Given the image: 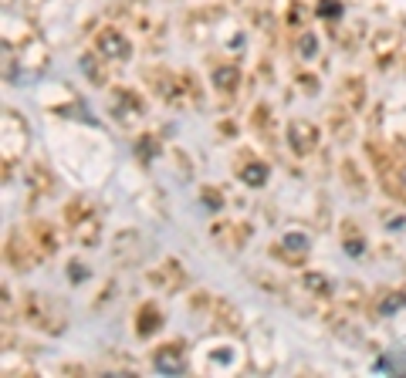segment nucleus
Returning a JSON list of instances; mask_svg holds the SVG:
<instances>
[{
	"mask_svg": "<svg viewBox=\"0 0 406 378\" xmlns=\"http://www.w3.org/2000/svg\"><path fill=\"white\" fill-rule=\"evenodd\" d=\"M241 179H244L248 186H264V183H268V166H257V162H254V166H248V169L241 172Z\"/></svg>",
	"mask_w": 406,
	"mask_h": 378,
	"instance_id": "20e7f679",
	"label": "nucleus"
},
{
	"mask_svg": "<svg viewBox=\"0 0 406 378\" xmlns=\"http://www.w3.org/2000/svg\"><path fill=\"white\" fill-rule=\"evenodd\" d=\"M156 372L159 375H183V361H180V351H176V344H166V348H159L156 351Z\"/></svg>",
	"mask_w": 406,
	"mask_h": 378,
	"instance_id": "f03ea898",
	"label": "nucleus"
},
{
	"mask_svg": "<svg viewBox=\"0 0 406 378\" xmlns=\"http://www.w3.org/2000/svg\"><path fill=\"white\" fill-rule=\"evenodd\" d=\"M318 14H325V18H329V14H342V4H335V0H322V4H318Z\"/></svg>",
	"mask_w": 406,
	"mask_h": 378,
	"instance_id": "423d86ee",
	"label": "nucleus"
},
{
	"mask_svg": "<svg viewBox=\"0 0 406 378\" xmlns=\"http://www.w3.org/2000/svg\"><path fill=\"white\" fill-rule=\"evenodd\" d=\"M403 179H406V169H403Z\"/></svg>",
	"mask_w": 406,
	"mask_h": 378,
	"instance_id": "9d476101",
	"label": "nucleus"
},
{
	"mask_svg": "<svg viewBox=\"0 0 406 378\" xmlns=\"http://www.w3.org/2000/svg\"><path fill=\"white\" fill-rule=\"evenodd\" d=\"M98 51L105 57H112V61H126V57H129V41L122 38L119 31H105V34L98 38Z\"/></svg>",
	"mask_w": 406,
	"mask_h": 378,
	"instance_id": "f257e3e1",
	"label": "nucleus"
},
{
	"mask_svg": "<svg viewBox=\"0 0 406 378\" xmlns=\"http://www.w3.org/2000/svg\"><path fill=\"white\" fill-rule=\"evenodd\" d=\"M305 132H309V125H291V132H288V142H291V146H295L298 152H302V155H305V152L315 146V139H305Z\"/></svg>",
	"mask_w": 406,
	"mask_h": 378,
	"instance_id": "7ed1b4c3",
	"label": "nucleus"
},
{
	"mask_svg": "<svg viewBox=\"0 0 406 378\" xmlns=\"http://www.w3.org/2000/svg\"><path fill=\"white\" fill-rule=\"evenodd\" d=\"M285 246H288V250H298V253H302V250L309 246V240H305V233H285Z\"/></svg>",
	"mask_w": 406,
	"mask_h": 378,
	"instance_id": "39448f33",
	"label": "nucleus"
},
{
	"mask_svg": "<svg viewBox=\"0 0 406 378\" xmlns=\"http://www.w3.org/2000/svg\"><path fill=\"white\" fill-rule=\"evenodd\" d=\"M403 304H406V298H386L379 311H383V314H389V311H396V307H403Z\"/></svg>",
	"mask_w": 406,
	"mask_h": 378,
	"instance_id": "0eeeda50",
	"label": "nucleus"
},
{
	"mask_svg": "<svg viewBox=\"0 0 406 378\" xmlns=\"http://www.w3.org/2000/svg\"><path fill=\"white\" fill-rule=\"evenodd\" d=\"M346 250L352 253V257H359V253H363V246H359V244H346Z\"/></svg>",
	"mask_w": 406,
	"mask_h": 378,
	"instance_id": "1a4fd4ad",
	"label": "nucleus"
},
{
	"mask_svg": "<svg viewBox=\"0 0 406 378\" xmlns=\"http://www.w3.org/2000/svg\"><path fill=\"white\" fill-rule=\"evenodd\" d=\"M315 48H318V41H315V38H302V55H305V57L315 55Z\"/></svg>",
	"mask_w": 406,
	"mask_h": 378,
	"instance_id": "6e6552de",
	"label": "nucleus"
}]
</instances>
